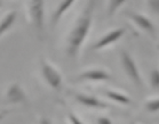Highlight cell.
<instances>
[{"label":"cell","mask_w":159,"mask_h":124,"mask_svg":"<svg viewBox=\"0 0 159 124\" xmlns=\"http://www.w3.org/2000/svg\"><path fill=\"white\" fill-rule=\"evenodd\" d=\"M121 64H123L124 70L126 72V74L129 76L130 80L135 82L136 84H141V76H140L138 67L134 63L133 58L126 51L121 53Z\"/></svg>","instance_id":"3957f363"},{"label":"cell","mask_w":159,"mask_h":124,"mask_svg":"<svg viewBox=\"0 0 159 124\" xmlns=\"http://www.w3.org/2000/svg\"><path fill=\"white\" fill-rule=\"evenodd\" d=\"M129 16H130V18L135 22V24L138 25V26H140L141 28H143L144 31L151 33V34L155 33V26H153V24L151 23V21L148 19L145 16H143V15H141V14H135V13H130Z\"/></svg>","instance_id":"52a82bcc"},{"label":"cell","mask_w":159,"mask_h":124,"mask_svg":"<svg viewBox=\"0 0 159 124\" xmlns=\"http://www.w3.org/2000/svg\"><path fill=\"white\" fill-rule=\"evenodd\" d=\"M93 1H90L87 9L85 11L80 18L77 22L76 26L72 28L68 38V53L71 57H75L78 53L81 43L86 39L87 33L89 31L90 25H92V18H93Z\"/></svg>","instance_id":"6da1fadb"},{"label":"cell","mask_w":159,"mask_h":124,"mask_svg":"<svg viewBox=\"0 0 159 124\" xmlns=\"http://www.w3.org/2000/svg\"><path fill=\"white\" fill-rule=\"evenodd\" d=\"M126 0H110L109 2V15H113V13L125 2Z\"/></svg>","instance_id":"4fadbf2b"},{"label":"cell","mask_w":159,"mask_h":124,"mask_svg":"<svg viewBox=\"0 0 159 124\" xmlns=\"http://www.w3.org/2000/svg\"><path fill=\"white\" fill-rule=\"evenodd\" d=\"M149 4L151 6V8L156 13H158L159 11V0H149Z\"/></svg>","instance_id":"e0dca14e"},{"label":"cell","mask_w":159,"mask_h":124,"mask_svg":"<svg viewBox=\"0 0 159 124\" xmlns=\"http://www.w3.org/2000/svg\"><path fill=\"white\" fill-rule=\"evenodd\" d=\"M40 124H52V123H51V121L48 120V118H45V117H43V118H41V120H40Z\"/></svg>","instance_id":"d6986e66"},{"label":"cell","mask_w":159,"mask_h":124,"mask_svg":"<svg viewBox=\"0 0 159 124\" xmlns=\"http://www.w3.org/2000/svg\"><path fill=\"white\" fill-rule=\"evenodd\" d=\"M98 124H112V122L108 117H100L98 120Z\"/></svg>","instance_id":"ac0fdd59"},{"label":"cell","mask_w":159,"mask_h":124,"mask_svg":"<svg viewBox=\"0 0 159 124\" xmlns=\"http://www.w3.org/2000/svg\"><path fill=\"white\" fill-rule=\"evenodd\" d=\"M30 13L36 28L41 30L43 24V0H31Z\"/></svg>","instance_id":"277c9868"},{"label":"cell","mask_w":159,"mask_h":124,"mask_svg":"<svg viewBox=\"0 0 159 124\" xmlns=\"http://www.w3.org/2000/svg\"><path fill=\"white\" fill-rule=\"evenodd\" d=\"M15 19H16V11H11L5 16L4 19L0 22V36L13 26Z\"/></svg>","instance_id":"8fae6325"},{"label":"cell","mask_w":159,"mask_h":124,"mask_svg":"<svg viewBox=\"0 0 159 124\" xmlns=\"http://www.w3.org/2000/svg\"><path fill=\"white\" fill-rule=\"evenodd\" d=\"M41 70H43V75L46 82L51 85L52 88L55 89V90H58L61 88V83H62V76L61 74L58 73V71L56 68H54L52 65L47 64L43 62L41 64Z\"/></svg>","instance_id":"7a4b0ae2"},{"label":"cell","mask_w":159,"mask_h":124,"mask_svg":"<svg viewBox=\"0 0 159 124\" xmlns=\"http://www.w3.org/2000/svg\"><path fill=\"white\" fill-rule=\"evenodd\" d=\"M79 79L89 80V81H105V80H110L111 75L107 73L105 71H103V70L95 68V70H89V71L84 72L83 74H80Z\"/></svg>","instance_id":"8992f818"},{"label":"cell","mask_w":159,"mask_h":124,"mask_svg":"<svg viewBox=\"0 0 159 124\" xmlns=\"http://www.w3.org/2000/svg\"><path fill=\"white\" fill-rule=\"evenodd\" d=\"M7 97L9 101H11V103H22L25 99V95H24L23 90L16 83L9 87L7 91Z\"/></svg>","instance_id":"9c48e42d"},{"label":"cell","mask_w":159,"mask_h":124,"mask_svg":"<svg viewBox=\"0 0 159 124\" xmlns=\"http://www.w3.org/2000/svg\"><path fill=\"white\" fill-rule=\"evenodd\" d=\"M124 33H125L124 28H116V30H113V31L109 32L108 34H105L103 38H101V39L98 40V42L93 46V49L95 50L102 49V48H104V47L109 46L111 43H115L124 36Z\"/></svg>","instance_id":"5b68a950"},{"label":"cell","mask_w":159,"mask_h":124,"mask_svg":"<svg viewBox=\"0 0 159 124\" xmlns=\"http://www.w3.org/2000/svg\"><path fill=\"white\" fill-rule=\"evenodd\" d=\"M1 4H2V2H1V0H0V6H1Z\"/></svg>","instance_id":"44dd1931"},{"label":"cell","mask_w":159,"mask_h":124,"mask_svg":"<svg viewBox=\"0 0 159 124\" xmlns=\"http://www.w3.org/2000/svg\"><path fill=\"white\" fill-rule=\"evenodd\" d=\"M69 120H70V122H71V124H84L83 122H81V121L72 113L69 114Z\"/></svg>","instance_id":"2e32d148"},{"label":"cell","mask_w":159,"mask_h":124,"mask_svg":"<svg viewBox=\"0 0 159 124\" xmlns=\"http://www.w3.org/2000/svg\"><path fill=\"white\" fill-rule=\"evenodd\" d=\"M75 1H76V0H63L61 4L58 5L57 9H56V11L54 13V15H53V23H54V24H56V23L60 21V18L62 17V15L64 14L65 11L72 6V4Z\"/></svg>","instance_id":"30bf717a"},{"label":"cell","mask_w":159,"mask_h":124,"mask_svg":"<svg viewBox=\"0 0 159 124\" xmlns=\"http://www.w3.org/2000/svg\"><path fill=\"white\" fill-rule=\"evenodd\" d=\"M4 116H5V114H0V120H2V118H4Z\"/></svg>","instance_id":"ffe728a7"},{"label":"cell","mask_w":159,"mask_h":124,"mask_svg":"<svg viewBox=\"0 0 159 124\" xmlns=\"http://www.w3.org/2000/svg\"><path fill=\"white\" fill-rule=\"evenodd\" d=\"M145 108L149 112H151V113H155L157 110L159 109V100L158 99H153V100H150L148 103L145 104Z\"/></svg>","instance_id":"5bb4252c"},{"label":"cell","mask_w":159,"mask_h":124,"mask_svg":"<svg viewBox=\"0 0 159 124\" xmlns=\"http://www.w3.org/2000/svg\"><path fill=\"white\" fill-rule=\"evenodd\" d=\"M107 96L110 98V99L115 100L117 103H120V104H129L130 103V99L128 98L127 96L123 95V93H119V92H116V91H107Z\"/></svg>","instance_id":"7c38bea8"},{"label":"cell","mask_w":159,"mask_h":124,"mask_svg":"<svg viewBox=\"0 0 159 124\" xmlns=\"http://www.w3.org/2000/svg\"><path fill=\"white\" fill-rule=\"evenodd\" d=\"M151 85L152 88L158 89L159 87V72L158 70H153L151 72Z\"/></svg>","instance_id":"9a60e30c"},{"label":"cell","mask_w":159,"mask_h":124,"mask_svg":"<svg viewBox=\"0 0 159 124\" xmlns=\"http://www.w3.org/2000/svg\"><path fill=\"white\" fill-rule=\"evenodd\" d=\"M77 100L80 104H83L84 106L87 107H93V108H105L107 105L104 103H102L98 98H95L93 96H87V95H77L76 96Z\"/></svg>","instance_id":"ba28073f"}]
</instances>
